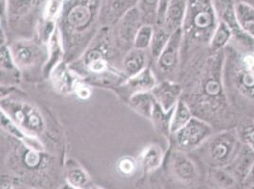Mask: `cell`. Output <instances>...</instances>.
Segmentation results:
<instances>
[{"label":"cell","mask_w":254,"mask_h":189,"mask_svg":"<svg viewBox=\"0 0 254 189\" xmlns=\"http://www.w3.org/2000/svg\"><path fill=\"white\" fill-rule=\"evenodd\" d=\"M224 51H207L180 71L183 79L181 99L190 107L193 116L208 122L215 131L234 129L238 122L224 87Z\"/></svg>","instance_id":"obj_1"},{"label":"cell","mask_w":254,"mask_h":189,"mask_svg":"<svg viewBox=\"0 0 254 189\" xmlns=\"http://www.w3.org/2000/svg\"><path fill=\"white\" fill-rule=\"evenodd\" d=\"M124 56L117 47L113 27L102 26L84 54L69 65L86 84L114 89L127 80L119 59Z\"/></svg>","instance_id":"obj_2"},{"label":"cell","mask_w":254,"mask_h":189,"mask_svg":"<svg viewBox=\"0 0 254 189\" xmlns=\"http://www.w3.org/2000/svg\"><path fill=\"white\" fill-rule=\"evenodd\" d=\"M105 0H67L57 19L63 41L64 59L78 60L102 28L101 14Z\"/></svg>","instance_id":"obj_3"},{"label":"cell","mask_w":254,"mask_h":189,"mask_svg":"<svg viewBox=\"0 0 254 189\" xmlns=\"http://www.w3.org/2000/svg\"><path fill=\"white\" fill-rule=\"evenodd\" d=\"M224 54L223 83L229 103L238 120L254 119V53L243 52L229 45Z\"/></svg>","instance_id":"obj_4"},{"label":"cell","mask_w":254,"mask_h":189,"mask_svg":"<svg viewBox=\"0 0 254 189\" xmlns=\"http://www.w3.org/2000/svg\"><path fill=\"white\" fill-rule=\"evenodd\" d=\"M218 23L212 0H187L182 26L180 69L196 57L209 51V45Z\"/></svg>","instance_id":"obj_5"},{"label":"cell","mask_w":254,"mask_h":189,"mask_svg":"<svg viewBox=\"0 0 254 189\" xmlns=\"http://www.w3.org/2000/svg\"><path fill=\"white\" fill-rule=\"evenodd\" d=\"M241 146L234 129L221 130L214 132L190 155L207 169L227 168L233 162Z\"/></svg>","instance_id":"obj_6"},{"label":"cell","mask_w":254,"mask_h":189,"mask_svg":"<svg viewBox=\"0 0 254 189\" xmlns=\"http://www.w3.org/2000/svg\"><path fill=\"white\" fill-rule=\"evenodd\" d=\"M8 145L11 147L9 152L8 164L10 168L23 177L43 176L50 172L53 165V156L45 152H39L24 146L13 137H8Z\"/></svg>","instance_id":"obj_7"},{"label":"cell","mask_w":254,"mask_h":189,"mask_svg":"<svg viewBox=\"0 0 254 189\" xmlns=\"http://www.w3.org/2000/svg\"><path fill=\"white\" fill-rule=\"evenodd\" d=\"M0 108L27 134L40 139L43 136H46L48 130L47 120L42 112L34 104L20 97H15L12 94L1 98Z\"/></svg>","instance_id":"obj_8"},{"label":"cell","mask_w":254,"mask_h":189,"mask_svg":"<svg viewBox=\"0 0 254 189\" xmlns=\"http://www.w3.org/2000/svg\"><path fill=\"white\" fill-rule=\"evenodd\" d=\"M12 59L22 74L43 76L48 61V46L33 38H16L9 44Z\"/></svg>","instance_id":"obj_9"},{"label":"cell","mask_w":254,"mask_h":189,"mask_svg":"<svg viewBox=\"0 0 254 189\" xmlns=\"http://www.w3.org/2000/svg\"><path fill=\"white\" fill-rule=\"evenodd\" d=\"M43 2L44 0H8V27L19 34L18 38L34 37L35 28L30 19L33 21Z\"/></svg>","instance_id":"obj_10"},{"label":"cell","mask_w":254,"mask_h":189,"mask_svg":"<svg viewBox=\"0 0 254 189\" xmlns=\"http://www.w3.org/2000/svg\"><path fill=\"white\" fill-rule=\"evenodd\" d=\"M214 132L216 131L211 124L193 116L187 125L171 135L169 141L174 149L190 154L200 147Z\"/></svg>","instance_id":"obj_11"},{"label":"cell","mask_w":254,"mask_h":189,"mask_svg":"<svg viewBox=\"0 0 254 189\" xmlns=\"http://www.w3.org/2000/svg\"><path fill=\"white\" fill-rule=\"evenodd\" d=\"M218 21L224 23L232 32L230 46L243 52L254 53V38L244 32L237 21L233 0H212Z\"/></svg>","instance_id":"obj_12"},{"label":"cell","mask_w":254,"mask_h":189,"mask_svg":"<svg viewBox=\"0 0 254 189\" xmlns=\"http://www.w3.org/2000/svg\"><path fill=\"white\" fill-rule=\"evenodd\" d=\"M183 42L182 29L173 32L166 47L159 55L156 65V76L163 80L176 81L180 73L181 61V48Z\"/></svg>","instance_id":"obj_13"},{"label":"cell","mask_w":254,"mask_h":189,"mask_svg":"<svg viewBox=\"0 0 254 189\" xmlns=\"http://www.w3.org/2000/svg\"><path fill=\"white\" fill-rule=\"evenodd\" d=\"M142 25L144 24L136 7L127 11L113 27L117 47L123 55L133 48L135 38Z\"/></svg>","instance_id":"obj_14"},{"label":"cell","mask_w":254,"mask_h":189,"mask_svg":"<svg viewBox=\"0 0 254 189\" xmlns=\"http://www.w3.org/2000/svg\"><path fill=\"white\" fill-rule=\"evenodd\" d=\"M171 174L181 184L190 186L195 184L199 176V168L195 160L188 153L172 149L168 158Z\"/></svg>","instance_id":"obj_15"},{"label":"cell","mask_w":254,"mask_h":189,"mask_svg":"<svg viewBox=\"0 0 254 189\" xmlns=\"http://www.w3.org/2000/svg\"><path fill=\"white\" fill-rule=\"evenodd\" d=\"M158 83L155 72H153L150 67H147L140 73L127 78L126 81L115 87L114 90L118 95L123 97L127 102L130 97L135 94L151 92Z\"/></svg>","instance_id":"obj_16"},{"label":"cell","mask_w":254,"mask_h":189,"mask_svg":"<svg viewBox=\"0 0 254 189\" xmlns=\"http://www.w3.org/2000/svg\"><path fill=\"white\" fill-rule=\"evenodd\" d=\"M0 40L1 85H17L20 83L22 73L12 59L8 43V34L3 28H0Z\"/></svg>","instance_id":"obj_17"},{"label":"cell","mask_w":254,"mask_h":189,"mask_svg":"<svg viewBox=\"0 0 254 189\" xmlns=\"http://www.w3.org/2000/svg\"><path fill=\"white\" fill-rule=\"evenodd\" d=\"M182 92V84L177 81L171 80H163L159 82L151 91L156 101L164 111L175 109L181 98Z\"/></svg>","instance_id":"obj_18"},{"label":"cell","mask_w":254,"mask_h":189,"mask_svg":"<svg viewBox=\"0 0 254 189\" xmlns=\"http://www.w3.org/2000/svg\"><path fill=\"white\" fill-rule=\"evenodd\" d=\"M49 78L54 91L64 95L73 94L75 85L80 80L78 75L71 69L69 63L64 61L54 67Z\"/></svg>","instance_id":"obj_19"},{"label":"cell","mask_w":254,"mask_h":189,"mask_svg":"<svg viewBox=\"0 0 254 189\" xmlns=\"http://www.w3.org/2000/svg\"><path fill=\"white\" fill-rule=\"evenodd\" d=\"M138 0H105L101 23L102 26L114 27L127 11L138 6Z\"/></svg>","instance_id":"obj_20"},{"label":"cell","mask_w":254,"mask_h":189,"mask_svg":"<svg viewBox=\"0 0 254 189\" xmlns=\"http://www.w3.org/2000/svg\"><path fill=\"white\" fill-rule=\"evenodd\" d=\"M254 163V150L242 145L233 162L227 167V169L233 174L240 183L242 189V183L248 175L250 169Z\"/></svg>","instance_id":"obj_21"},{"label":"cell","mask_w":254,"mask_h":189,"mask_svg":"<svg viewBox=\"0 0 254 189\" xmlns=\"http://www.w3.org/2000/svg\"><path fill=\"white\" fill-rule=\"evenodd\" d=\"M149 53L143 50H138L132 48L130 51L124 56L122 61V72L127 78L133 77L137 74L140 73L145 68L149 67Z\"/></svg>","instance_id":"obj_22"},{"label":"cell","mask_w":254,"mask_h":189,"mask_svg":"<svg viewBox=\"0 0 254 189\" xmlns=\"http://www.w3.org/2000/svg\"><path fill=\"white\" fill-rule=\"evenodd\" d=\"M48 61L43 69V77L48 79L54 67L64 59L63 41L58 27H56L50 41L48 43Z\"/></svg>","instance_id":"obj_23"},{"label":"cell","mask_w":254,"mask_h":189,"mask_svg":"<svg viewBox=\"0 0 254 189\" xmlns=\"http://www.w3.org/2000/svg\"><path fill=\"white\" fill-rule=\"evenodd\" d=\"M64 174L66 183L76 189H90L93 186L87 171L74 159L65 161Z\"/></svg>","instance_id":"obj_24"},{"label":"cell","mask_w":254,"mask_h":189,"mask_svg":"<svg viewBox=\"0 0 254 189\" xmlns=\"http://www.w3.org/2000/svg\"><path fill=\"white\" fill-rule=\"evenodd\" d=\"M187 0H171L165 12L163 26L171 33L182 29L185 12H186Z\"/></svg>","instance_id":"obj_25"},{"label":"cell","mask_w":254,"mask_h":189,"mask_svg":"<svg viewBox=\"0 0 254 189\" xmlns=\"http://www.w3.org/2000/svg\"><path fill=\"white\" fill-rule=\"evenodd\" d=\"M164 159V151L157 144H151L144 147L138 155L139 167L145 172H153L161 166Z\"/></svg>","instance_id":"obj_26"},{"label":"cell","mask_w":254,"mask_h":189,"mask_svg":"<svg viewBox=\"0 0 254 189\" xmlns=\"http://www.w3.org/2000/svg\"><path fill=\"white\" fill-rule=\"evenodd\" d=\"M208 178L212 187L220 189H241L240 183L227 168L207 169Z\"/></svg>","instance_id":"obj_27"},{"label":"cell","mask_w":254,"mask_h":189,"mask_svg":"<svg viewBox=\"0 0 254 189\" xmlns=\"http://www.w3.org/2000/svg\"><path fill=\"white\" fill-rule=\"evenodd\" d=\"M127 103L138 115L151 120L157 101L151 92H145L133 95Z\"/></svg>","instance_id":"obj_28"},{"label":"cell","mask_w":254,"mask_h":189,"mask_svg":"<svg viewBox=\"0 0 254 189\" xmlns=\"http://www.w3.org/2000/svg\"><path fill=\"white\" fill-rule=\"evenodd\" d=\"M172 33L163 26V25H155L154 26V33L152 42L149 48L150 58L154 61H157L159 55L166 47L169 42Z\"/></svg>","instance_id":"obj_29"},{"label":"cell","mask_w":254,"mask_h":189,"mask_svg":"<svg viewBox=\"0 0 254 189\" xmlns=\"http://www.w3.org/2000/svg\"><path fill=\"white\" fill-rule=\"evenodd\" d=\"M173 113H174V109L171 111H164L158 102L155 106L152 118L150 121L153 123L155 130L162 137H168V138L171 137L170 126H171V119L173 116Z\"/></svg>","instance_id":"obj_30"},{"label":"cell","mask_w":254,"mask_h":189,"mask_svg":"<svg viewBox=\"0 0 254 189\" xmlns=\"http://www.w3.org/2000/svg\"><path fill=\"white\" fill-rule=\"evenodd\" d=\"M235 12L241 29L254 38V7L244 2L235 3Z\"/></svg>","instance_id":"obj_31"},{"label":"cell","mask_w":254,"mask_h":189,"mask_svg":"<svg viewBox=\"0 0 254 189\" xmlns=\"http://www.w3.org/2000/svg\"><path fill=\"white\" fill-rule=\"evenodd\" d=\"M192 117L193 115L190 107L183 99L180 98V101L174 109V113L171 119V126H170L171 135L177 133L178 131H180V129L187 125Z\"/></svg>","instance_id":"obj_32"},{"label":"cell","mask_w":254,"mask_h":189,"mask_svg":"<svg viewBox=\"0 0 254 189\" xmlns=\"http://www.w3.org/2000/svg\"><path fill=\"white\" fill-rule=\"evenodd\" d=\"M240 143L254 150V119L242 117L238 120L234 128Z\"/></svg>","instance_id":"obj_33"},{"label":"cell","mask_w":254,"mask_h":189,"mask_svg":"<svg viewBox=\"0 0 254 189\" xmlns=\"http://www.w3.org/2000/svg\"><path fill=\"white\" fill-rule=\"evenodd\" d=\"M231 40L232 32L230 29L224 23L219 22L209 45V51L211 53L224 51L225 48L229 46Z\"/></svg>","instance_id":"obj_34"},{"label":"cell","mask_w":254,"mask_h":189,"mask_svg":"<svg viewBox=\"0 0 254 189\" xmlns=\"http://www.w3.org/2000/svg\"><path fill=\"white\" fill-rule=\"evenodd\" d=\"M137 8L144 25L155 26L157 24L159 0H138Z\"/></svg>","instance_id":"obj_35"},{"label":"cell","mask_w":254,"mask_h":189,"mask_svg":"<svg viewBox=\"0 0 254 189\" xmlns=\"http://www.w3.org/2000/svg\"><path fill=\"white\" fill-rule=\"evenodd\" d=\"M139 168L138 159L132 156H123L120 158L116 163L117 172L124 177L133 176Z\"/></svg>","instance_id":"obj_36"},{"label":"cell","mask_w":254,"mask_h":189,"mask_svg":"<svg viewBox=\"0 0 254 189\" xmlns=\"http://www.w3.org/2000/svg\"><path fill=\"white\" fill-rule=\"evenodd\" d=\"M154 33V26L152 25H142V27L139 29L137 36L134 41L133 48H136L138 50L148 51L150 48V45L152 42Z\"/></svg>","instance_id":"obj_37"},{"label":"cell","mask_w":254,"mask_h":189,"mask_svg":"<svg viewBox=\"0 0 254 189\" xmlns=\"http://www.w3.org/2000/svg\"><path fill=\"white\" fill-rule=\"evenodd\" d=\"M91 92L92 91L90 88V84H86L83 80L80 79L75 85L73 94H75L77 98H79L80 100H86L90 97Z\"/></svg>","instance_id":"obj_38"},{"label":"cell","mask_w":254,"mask_h":189,"mask_svg":"<svg viewBox=\"0 0 254 189\" xmlns=\"http://www.w3.org/2000/svg\"><path fill=\"white\" fill-rule=\"evenodd\" d=\"M171 0H159V14H158V20L156 25H162L164 21L165 12L167 10V7L169 5Z\"/></svg>","instance_id":"obj_39"},{"label":"cell","mask_w":254,"mask_h":189,"mask_svg":"<svg viewBox=\"0 0 254 189\" xmlns=\"http://www.w3.org/2000/svg\"><path fill=\"white\" fill-rule=\"evenodd\" d=\"M254 188V163L242 183V189Z\"/></svg>","instance_id":"obj_40"},{"label":"cell","mask_w":254,"mask_h":189,"mask_svg":"<svg viewBox=\"0 0 254 189\" xmlns=\"http://www.w3.org/2000/svg\"><path fill=\"white\" fill-rule=\"evenodd\" d=\"M1 189H34L31 186H23V185H16L10 182H3L1 184Z\"/></svg>","instance_id":"obj_41"},{"label":"cell","mask_w":254,"mask_h":189,"mask_svg":"<svg viewBox=\"0 0 254 189\" xmlns=\"http://www.w3.org/2000/svg\"><path fill=\"white\" fill-rule=\"evenodd\" d=\"M235 3H239V2H244V3H247V4H250L252 5L253 7H254V0H233Z\"/></svg>","instance_id":"obj_42"},{"label":"cell","mask_w":254,"mask_h":189,"mask_svg":"<svg viewBox=\"0 0 254 189\" xmlns=\"http://www.w3.org/2000/svg\"><path fill=\"white\" fill-rule=\"evenodd\" d=\"M58 189H78L74 188V187H72V186H70V185H68L67 183L66 184H64L63 186H61L60 188Z\"/></svg>","instance_id":"obj_43"},{"label":"cell","mask_w":254,"mask_h":189,"mask_svg":"<svg viewBox=\"0 0 254 189\" xmlns=\"http://www.w3.org/2000/svg\"><path fill=\"white\" fill-rule=\"evenodd\" d=\"M217 189V188H214V187H212V186H209V187H203V188H198V189Z\"/></svg>","instance_id":"obj_44"},{"label":"cell","mask_w":254,"mask_h":189,"mask_svg":"<svg viewBox=\"0 0 254 189\" xmlns=\"http://www.w3.org/2000/svg\"><path fill=\"white\" fill-rule=\"evenodd\" d=\"M104 189L103 188H101V187H99V186H96V185H93L92 187H91V189Z\"/></svg>","instance_id":"obj_45"},{"label":"cell","mask_w":254,"mask_h":189,"mask_svg":"<svg viewBox=\"0 0 254 189\" xmlns=\"http://www.w3.org/2000/svg\"><path fill=\"white\" fill-rule=\"evenodd\" d=\"M254 189V188H251V189Z\"/></svg>","instance_id":"obj_46"}]
</instances>
